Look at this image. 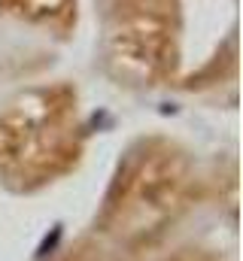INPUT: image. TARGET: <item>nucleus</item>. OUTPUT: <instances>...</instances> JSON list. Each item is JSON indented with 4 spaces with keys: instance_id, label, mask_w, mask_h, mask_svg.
Instances as JSON below:
<instances>
[{
    "instance_id": "3",
    "label": "nucleus",
    "mask_w": 243,
    "mask_h": 261,
    "mask_svg": "<svg viewBox=\"0 0 243 261\" xmlns=\"http://www.w3.org/2000/svg\"><path fill=\"white\" fill-rule=\"evenodd\" d=\"M177 0H113L107 18V67L131 88L161 85L177 64Z\"/></svg>"
},
{
    "instance_id": "2",
    "label": "nucleus",
    "mask_w": 243,
    "mask_h": 261,
    "mask_svg": "<svg viewBox=\"0 0 243 261\" xmlns=\"http://www.w3.org/2000/svg\"><path fill=\"white\" fill-rule=\"evenodd\" d=\"M76 158L79 116L73 88H31L0 110V179L9 189H40L67 173Z\"/></svg>"
},
{
    "instance_id": "1",
    "label": "nucleus",
    "mask_w": 243,
    "mask_h": 261,
    "mask_svg": "<svg viewBox=\"0 0 243 261\" xmlns=\"http://www.w3.org/2000/svg\"><path fill=\"white\" fill-rule=\"evenodd\" d=\"M191 161L174 143L149 140L119 170L101 213V234L125 249L152 243L191 206Z\"/></svg>"
},
{
    "instance_id": "5",
    "label": "nucleus",
    "mask_w": 243,
    "mask_h": 261,
    "mask_svg": "<svg viewBox=\"0 0 243 261\" xmlns=\"http://www.w3.org/2000/svg\"><path fill=\"white\" fill-rule=\"evenodd\" d=\"M70 261H125V258L110 255V252H104V249H79V252H73Z\"/></svg>"
},
{
    "instance_id": "4",
    "label": "nucleus",
    "mask_w": 243,
    "mask_h": 261,
    "mask_svg": "<svg viewBox=\"0 0 243 261\" xmlns=\"http://www.w3.org/2000/svg\"><path fill=\"white\" fill-rule=\"evenodd\" d=\"M0 6L18 18L37 21V24H58L70 18L73 0H0Z\"/></svg>"
}]
</instances>
